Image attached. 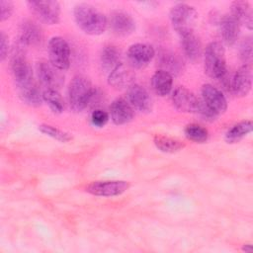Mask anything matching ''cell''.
Here are the masks:
<instances>
[{"label":"cell","mask_w":253,"mask_h":253,"mask_svg":"<svg viewBox=\"0 0 253 253\" xmlns=\"http://www.w3.org/2000/svg\"><path fill=\"white\" fill-rule=\"evenodd\" d=\"M74 20L78 28L90 36H99L108 28V18L91 4L79 3L73 10Z\"/></svg>","instance_id":"6da1fadb"},{"label":"cell","mask_w":253,"mask_h":253,"mask_svg":"<svg viewBox=\"0 0 253 253\" xmlns=\"http://www.w3.org/2000/svg\"><path fill=\"white\" fill-rule=\"evenodd\" d=\"M205 71L212 79L219 80L225 87H230L228 78L225 50L218 42H210L204 52Z\"/></svg>","instance_id":"7a4b0ae2"},{"label":"cell","mask_w":253,"mask_h":253,"mask_svg":"<svg viewBox=\"0 0 253 253\" xmlns=\"http://www.w3.org/2000/svg\"><path fill=\"white\" fill-rule=\"evenodd\" d=\"M96 88L91 81L83 76L76 75L72 78L68 86V103L74 112H81L91 106L92 98Z\"/></svg>","instance_id":"3957f363"},{"label":"cell","mask_w":253,"mask_h":253,"mask_svg":"<svg viewBox=\"0 0 253 253\" xmlns=\"http://www.w3.org/2000/svg\"><path fill=\"white\" fill-rule=\"evenodd\" d=\"M198 20V12L193 6L185 3H178L170 11V21L173 29L181 36L194 32Z\"/></svg>","instance_id":"277c9868"},{"label":"cell","mask_w":253,"mask_h":253,"mask_svg":"<svg viewBox=\"0 0 253 253\" xmlns=\"http://www.w3.org/2000/svg\"><path fill=\"white\" fill-rule=\"evenodd\" d=\"M11 70L18 90L24 89L36 83L34 80L32 67L24 51L20 48H17L12 54Z\"/></svg>","instance_id":"5b68a950"},{"label":"cell","mask_w":253,"mask_h":253,"mask_svg":"<svg viewBox=\"0 0 253 253\" xmlns=\"http://www.w3.org/2000/svg\"><path fill=\"white\" fill-rule=\"evenodd\" d=\"M49 62L60 71L67 70L70 66V47L61 37H52L47 44Z\"/></svg>","instance_id":"8992f818"},{"label":"cell","mask_w":253,"mask_h":253,"mask_svg":"<svg viewBox=\"0 0 253 253\" xmlns=\"http://www.w3.org/2000/svg\"><path fill=\"white\" fill-rule=\"evenodd\" d=\"M30 11L41 22L46 25H56L60 21V5L57 1H27Z\"/></svg>","instance_id":"52a82bcc"},{"label":"cell","mask_w":253,"mask_h":253,"mask_svg":"<svg viewBox=\"0 0 253 253\" xmlns=\"http://www.w3.org/2000/svg\"><path fill=\"white\" fill-rule=\"evenodd\" d=\"M129 188V183L124 180L94 181L85 187V191L98 197H115L124 194Z\"/></svg>","instance_id":"ba28073f"},{"label":"cell","mask_w":253,"mask_h":253,"mask_svg":"<svg viewBox=\"0 0 253 253\" xmlns=\"http://www.w3.org/2000/svg\"><path fill=\"white\" fill-rule=\"evenodd\" d=\"M38 79L45 89H56L62 85L63 76L59 69L54 67L50 62L45 60L38 61L36 64Z\"/></svg>","instance_id":"9c48e42d"},{"label":"cell","mask_w":253,"mask_h":253,"mask_svg":"<svg viewBox=\"0 0 253 253\" xmlns=\"http://www.w3.org/2000/svg\"><path fill=\"white\" fill-rule=\"evenodd\" d=\"M108 27L116 36L127 37L135 31V22L128 13L116 10L108 18Z\"/></svg>","instance_id":"30bf717a"},{"label":"cell","mask_w":253,"mask_h":253,"mask_svg":"<svg viewBox=\"0 0 253 253\" xmlns=\"http://www.w3.org/2000/svg\"><path fill=\"white\" fill-rule=\"evenodd\" d=\"M155 55V50L152 45L147 43H133L131 44L126 52L128 63L137 69L146 67Z\"/></svg>","instance_id":"8fae6325"},{"label":"cell","mask_w":253,"mask_h":253,"mask_svg":"<svg viewBox=\"0 0 253 253\" xmlns=\"http://www.w3.org/2000/svg\"><path fill=\"white\" fill-rule=\"evenodd\" d=\"M203 103L216 116L223 114L227 109V101L224 95L211 84H205L202 87Z\"/></svg>","instance_id":"7c38bea8"},{"label":"cell","mask_w":253,"mask_h":253,"mask_svg":"<svg viewBox=\"0 0 253 253\" xmlns=\"http://www.w3.org/2000/svg\"><path fill=\"white\" fill-rule=\"evenodd\" d=\"M127 102L140 113H149L152 110V100L147 90L139 84L133 83L127 88Z\"/></svg>","instance_id":"4fadbf2b"},{"label":"cell","mask_w":253,"mask_h":253,"mask_svg":"<svg viewBox=\"0 0 253 253\" xmlns=\"http://www.w3.org/2000/svg\"><path fill=\"white\" fill-rule=\"evenodd\" d=\"M172 103L175 108L185 113H197L200 100L196 95L184 86L176 88L172 94Z\"/></svg>","instance_id":"5bb4252c"},{"label":"cell","mask_w":253,"mask_h":253,"mask_svg":"<svg viewBox=\"0 0 253 253\" xmlns=\"http://www.w3.org/2000/svg\"><path fill=\"white\" fill-rule=\"evenodd\" d=\"M252 69L251 65L240 66L230 81V88L237 97H245L251 91Z\"/></svg>","instance_id":"9a60e30c"},{"label":"cell","mask_w":253,"mask_h":253,"mask_svg":"<svg viewBox=\"0 0 253 253\" xmlns=\"http://www.w3.org/2000/svg\"><path fill=\"white\" fill-rule=\"evenodd\" d=\"M110 115L115 125L122 126L132 121L134 110L127 100L124 98H117L110 106Z\"/></svg>","instance_id":"2e32d148"},{"label":"cell","mask_w":253,"mask_h":253,"mask_svg":"<svg viewBox=\"0 0 253 253\" xmlns=\"http://www.w3.org/2000/svg\"><path fill=\"white\" fill-rule=\"evenodd\" d=\"M43 35L40 26L31 21L25 20L21 23L19 28V40L23 45L36 46L42 41Z\"/></svg>","instance_id":"e0dca14e"},{"label":"cell","mask_w":253,"mask_h":253,"mask_svg":"<svg viewBox=\"0 0 253 253\" xmlns=\"http://www.w3.org/2000/svg\"><path fill=\"white\" fill-rule=\"evenodd\" d=\"M134 73L131 68L120 63L115 67L108 76V83L115 89H125L128 88L133 84Z\"/></svg>","instance_id":"ac0fdd59"},{"label":"cell","mask_w":253,"mask_h":253,"mask_svg":"<svg viewBox=\"0 0 253 253\" xmlns=\"http://www.w3.org/2000/svg\"><path fill=\"white\" fill-rule=\"evenodd\" d=\"M218 29L222 41L227 45H233L236 42L239 37L240 25L230 14L223 15L219 19Z\"/></svg>","instance_id":"d6986e66"},{"label":"cell","mask_w":253,"mask_h":253,"mask_svg":"<svg viewBox=\"0 0 253 253\" xmlns=\"http://www.w3.org/2000/svg\"><path fill=\"white\" fill-rule=\"evenodd\" d=\"M230 15L241 26L248 30L253 28V12L251 4L247 1H233L230 5Z\"/></svg>","instance_id":"ffe728a7"},{"label":"cell","mask_w":253,"mask_h":253,"mask_svg":"<svg viewBox=\"0 0 253 253\" xmlns=\"http://www.w3.org/2000/svg\"><path fill=\"white\" fill-rule=\"evenodd\" d=\"M181 45L188 59L196 61L202 54V42L194 32L181 36Z\"/></svg>","instance_id":"44dd1931"},{"label":"cell","mask_w":253,"mask_h":253,"mask_svg":"<svg viewBox=\"0 0 253 253\" xmlns=\"http://www.w3.org/2000/svg\"><path fill=\"white\" fill-rule=\"evenodd\" d=\"M172 85L173 76L163 69H158L151 77L152 90L158 96L163 97L169 94L172 89Z\"/></svg>","instance_id":"7402d4cb"},{"label":"cell","mask_w":253,"mask_h":253,"mask_svg":"<svg viewBox=\"0 0 253 253\" xmlns=\"http://www.w3.org/2000/svg\"><path fill=\"white\" fill-rule=\"evenodd\" d=\"M120 50L112 44L105 45L100 54L101 66L109 73L121 63Z\"/></svg>","instance_id":"603a6c76"},{"label":"cell","mask_w":253,"mask_h":253,"mask_svg":"<svg viewBox=\"0 0 253 253\" xmlns=\"http://www.w3.org/2000/svg\"><path fill=\"white\" fill-rule=\"evenodd\" d=\"M252 131V122L241 121L233 125L225 133V140L228 143H236Z\"/></svg>","instance_id":"cb8c5ba5"},{"label":"cell","mask_w":253,"mask_h":253,"mask_svg":"<svg viewBox=\"0 0 253 253\" xmlns=\"http://www.w3.org/2000/svg\"><path fill=\"white\" fill-rule=\"evenodd\" d=\"M153 142L160 151L165 153H174L185 147V143L180 139L162 134H156L153 138Z\"/></svg>","instance_id":"d4e9b609"},{"label":"cell","mask_w":253,"mask_h":253,"mask_svg":"<svg viewBox=\"0 0 253 253\" xmlns=\"http://www.w3.org/2000/svg\"><path fill=\"white\" fill-rule=\"evenodd\" d=\"M42 100L54 114H61L65 109L64 100L56 89H44L42 91Z\"/></svg>","instance_id":"484cf974"},{"label":"cell","mask_w":253,"mask_h":253,"mask_svg":"<svg viewBox=\"0 0 253 253\" xmlns=\"http://www.w3.org/2000/svg\"><path fill=\"white\" fill-rule=\"evenodd\" d=\"M19 94L23 102L32 107H39L42 103V93L37 83L32 84L24 89L19 90Z\"/></svg>","instance_id":"4316f807"},{"label":"cell","mask_w":253,"mask_h":253,"mask_svg":"<svg viewBox=\"0 0 253 253\" xmlns=\"http://www.w3.org/2000/svg\"><path fill=\"white\" fill-rule=\"evenodd\" d=\"M159 62L162 66L161 69L169 72L171 75L173 73H178L182 69V62L176 54L171 51L164 50L159 55Z\"/></svg>","instance_id":"83f0119b"},{"label":"cell","mask_w":253,"mask_h":253,"mask_svg":"<svg viewBox=\"0 0 253 253\" xmlns=\"http://www.w3.org/2000/svg\"><path fill=\"white\" fill-rule=\"evenodd\" d=\"M184 133L188 139L197 143H203L208 140V129L198 124H189L184 129Z\"/></svg>","instance_id":"f1b7e54d"},{"label":"cell","mask_w":253,"mask_h":253,"mask_svg":"<svg viewBox=\"0 0 253 253\" xmlns=\"http://www.w3.org/2000/svg\"><path fill=\"white\" fill-rule=\"evenodd\" d=\"M39 130L41 132H42L43 134L53 138V139H56L60 142H68L69 140L72 139V136L69 132L67 131H64L56 126H50V125H47V124H42L39 126Z\"/></svg>","instance_id":"f546056e"},{"label":"cell","mask_w":253,"mask_h":253,"mask_svg":"<svg viewBox=\"0 0 253 253\" xmlns=\"http://www.w3.org/2000/svg\"><path fill=\"white\" fill-rule=\"evenodd\" d=\"M252 47H253V43H252V39L250 37L244 39L240 44V48H239L240 58L245 65H251Z\"/></svg>","instance_id":"4dcf8cb0"},{"label":"cell","mask_w":253,"mask_h":253,"mask_svg":"<svg viewBox=\"0 0 253 253\" xmlns=\"http://www.w3.org/2000/svg\"><path fill=\"white\" fill-rule=\"evenodd\" d=\"M91 123L96 127H103L109 121V114L102 109H95L91 113Z\"/></svg>","instance_id":"1f68e13d"},{"label":"cell","mask_w":253,"mask_h":253,"mask_svg":"<svg viewBox=\"0 0 253 253\" xmlns=\"http://www.w3.org/2000/svg\"><path fill=\"white\" fill-rule=\"evenodd\" d=\"M0 21L4 22L6 20H8L11 15L13 14L14 11V4L11 1H7V0H1L0 1Z\"/></svg>","instance_id":"d6a6232c"},{"label":"cell","mask_w":253,"mask_h":253,"mask_svg":"<svg viewBox=\"0 0 253 253\" xmlns=\"http://www.w3.org/2000/svg\"><path fill=\"white\" fill-rule=\"evenodd\" d=\"M8 51H9V39H8V36L2 31L0 33V58L2 61L7 57Z\"/></svg>","instance_id":"836d02e7"},{"label":"cell","mask_w":253,"mask_h":253,"mask_svg":"<svg viewBox=\"0 0 253 253\" xmlns=\"http://www.w3.org/2000/svg\"><path fill=\"white\" fill-rule=\"evenodd\" d=\"M242 250L245 252H251L252 251V246L250 244H244L242 247Z\"/></svg>","instance_id":"e575fe53"}]
</instances>
